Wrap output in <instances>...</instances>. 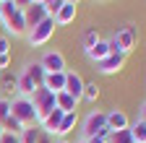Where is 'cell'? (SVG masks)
Here are the masks:
<instances>
[{
    "label": "cell",
    "instance_id": "cell-14",
    "mask_svg": "<svg viewBox=\"0 0 146 143\" xmlns=\"http://www.w3.org/2000/svg\"><path fill=\"white\" fill-rule=\"evenodd\" d=\"M110 55H112V52H110V44H107V39H99L94 47H91V49H86V57L91 60V63H102L104 57H110Z\"/></svg>",
    "mask_w": 146,
    "mask_h": 143
},
{
    "label": "cell",
    "instance_id": "cell-18",
    "mask_svg": "<svg viewBox=\"0 0 146 143\" xmlns=\"http://www.w3.org/2000/svg\"><path fill=\"white\" fill-rule=\"evenodd\" d=\"M55 107H58L60 112H76V109H78V101L73 99L70 94L60 91V94H55Z\"/></svg>",
    "mask_w": 146,
    "mask_h": 143
},
{
    "label": "cell",
    "instance_id": "cell-28",
    "mask_svg": "<svg viewBox=\"0 0 146 143\" xmlns=\"http://www.w3.org/2000/svg\"><path fill=\"white\" fill-rule=\"evenodd\" d=\"M8 117H11V99L0 96V125H3Z\"/></svg>",
    "mask_w": 146,
    "mask_h": 143
},
{
    "label": "cell",
    "instance_id": "cell-22",
    "mask_svg": "<svg viewBox=\"0 0 146 143\" xmlns=\"http://www.w3.org/2000/svg\"><path fill=\"white\" fill-rule=\"evenodd\" d=\"M99 39H102V37H99V31H97V29H86V31H84V37H81L84 52H86V49H91V47H94Z\"/></svg>",
    "mask_w": 146,
    "mask_h": 143
},
{
    "label": "cell",
    "instance_id": "cell-23",
    "mask_svg": "<svg viewBox=\"0 0 146 143\" xmlns=\"http://www.w3.org/2000/svg\"><path fill=\"white\" fill-rule=\"evenodd\" d=\"M3 130H5V133H16V135H21V133H24V125L18 122V120H16L13 115H11V117H8V120L3 122Z\"/></svg>",
    "mask_w": 146,
    "mask_h": 143
},
{
    "label": "cell",
    "instance_id": "cell-11",
    "mask_svg": "<svg viewBox=\"0 0 146 143\" xmlns=\"http://www.w3.org/2000/svg\"><path fill=\"white\" fill-rule=\"evenodd\" d=\"M24 18H26V29H34L36 24H42L47 18V11L42 3H31L29 8H24Z\"/></svg>",
    "mask_w": 146,
    "mask_h": 143
},
{
    "label": "cell",
    "instance_id": "cell-31",
    "mask_svg": "<svg viewBox=\"0 0 146 143\" xmlns=\"http://www.w3.org/2000/svg\"><path fill=\"white\" fill-rule=\"evenodd\" d=\"M11 68V55H0V73H5Z\"/></svg>",
    "mask_w": 146,
    "mask_h": 143
},
{
    "label": "cell",
    "instance_id": "cell-3",
    "mask_svg": "<svg viewBox=\"0 0 146 143\" xmlns=\"http://www.w3.org/2000/svg\"><path fill=\"white\" fill-rule=\"evenodd\" d=\"M11 115L24 125V128H31V125H39V120H36V109L29 96H13L11 99Z\"/></svg>",
    "mask_w": 146,
    "mask_h": 143
},
{
    "label": "cell",
    "instance_id": "cell-19",
    "mask_svg": "<svg viewBox=\"0 0 146 143\" xmlns=\"http://www.w3.org/2000/svg\"><path fill=\"white\" fill-rule=\"evenodd\" d=\"M34 81L26 76V73H18L16 76V91H18V96H31L34 94Z\"/></svg>",
    "mask_w": 146,
    "mask_h": 143
},
{
    "label": "cell",
    "instance_id": "cell-38",
    "mask_svg": "<svg viewBox=\"0 0 146 143\" xmlns=\"http://www.w3.org/2000/svg\"><path fill=\"white\" fill-rule=\"evenodd\" d=\"M0 26H3V13H0Z\"/></svg>",
    "mask_w": 146,
    "mask_h": 143
},
{
    "label": "cell",
    "instance_id": "cell-7",
    "mask_svg": "<svg viewBox=\"0 0 146 143\" xmlns=\"http://www.w3.org/2000/svg\"><path fill=\"white\" fill-rule=\"evenodd\" d=\"M39 65L47 70V73H63L65 70V57H63L60 49H47L42 55V60H39Z\"/></svg>",
    "mask_w": 146,
    "mask_h": 143
},
{
    "label": "cell",
    "instance_id": "cell-12",
    "mask_svg": "<svg viewBox=\"0 0 146 143\" xmlns=\"http://www.w3.org/2000/svg\"><path fill=\"white\" fill-rule=\"evenodd\" d=\"M63 115H65V112H60L58 107H55V109H52V112H50V115H47V117L39 122L42 133H44V135H55V133H58V125H60V120H63Z\"/></svg>",
    "mask_w": 146,
    "mask_h": 143
},
{
    "label": "cell",
    "instance_id": "cell-34",
    "mask_svg": "<svg viewBox=\"0 0 146 143\" xmlns=\"http://www.w3.org/2000/svg\"><path fill=\"white\" fill-rule=\"evenodd\" d=\"M55 143H70L68 138H58V140H55Z\"/></svg>",
    "mask_w": 146,
    "mask_h": 143
},
{
    "label": "cell",
    "instance_id": "cell-1",
    "mask_svg": "<svg viewBox=\"0 0 146 143\" xmlns=\"http://www.w3.org/2000/svg\"><path fill=\"white\" fill-rule=\"evenodd\" d=\"M0 13H3V26L11 37H26V18H24V8H18L13 0L0 3Z\"/></svg>",
    "mask_w": 146,
    "mask_h": 143
},
{
    "label": "cell",
    "instance_id": "cell-39",
    "mask_svg": "<svg viewBox=\"0 0 146 143\" xmlns=\"http://www.w3.org/2000/svg\"><path fill=\"white\" fill-rule=\"evenodd\" d=\"M76 143H86V140H84V138H81V140H76Z\"/></svg>",
    "mask_w": 146,
    "mask_h": 143
},
{
    "label": "cell",
    "instance_id": "cell-36",
    "mask_svg": "<svg viewBox=\"0 0 146 143\" xmlns=\"http://www.w3.org/2000/svg\"><path fill=\"white\" fill-rule=\"evenodd\" d=\"M3 133H5V130H3V125H0V138H3Z\"/></svg>",
    "mask_w": 146,
    "mask_h": 143
},
{
    "label": "cell",
    "instance_id": "cell-35",
    "mask_svg": "<svg viewBox=\"0 0 146 143\" xmlns=\"http://www.w3.org/2000/svg\"><path fill=\"white\" fill-rule=\"evenodd\" d=\"M65 3H70V5H78V3H81V0H65Z\"/></svg>",
    "mask_w": 146,
    "mask_h": 143
},
{
    "label": "cell",
    "instance_id": "cell-16",
    "mask_svg": "<svg viewBox=\"0 0 146 143\" xmlns=\"http://www.w3.org/2000/svg\"><path fill=\"white\" fill-rule=\"evenodd\" d=\"M44 88H50L52 94L65 91V70L63 73H47L44 76Z\"/></svg>",
    "mask_w": 146,
    "mask_h": 143
},
{
    "label": "cell",
    "instance_id": "cell-24",
    "mask_svg": "<svg viewBox=\"0 0 146 143\" xmlns=\"http://www.w3.org/2000/svg\"><path fill=\"white\" fill-rule=\"evenodd\" d=\"M81 99L97 101V99H99V86H97V83H84V96H81Z\"/></svg>",
    "mask_w": 146,
    "mask_h": 143
},
{
    "label": "cell",
    "instance_id": "cell-15",
    "mask_svg": "<svg viewBox=\"0 0 146 143\" xmlns=\"http://www.w3.org/2000/svg\"><path fill=\"white\" fill-rule=\"evenodd\" d=\"M21 73H26V76L34 81V86H36V88L44 86V76H47V70H44L39 63H26V68L21 70Z\"/></svg>",
    "mask_w": 146,
    "mask_h": 143
},
{
    "label": "cell",
    "instance_id": "cell-32",
    "mask_svg": "<svg viewBox=\"0 0 146 143\" xmlns=\"http://www.w3.org/2000/svg\"><path fill=\"white\" fill-rule=\"evenodd\" d=\"M86 143H110V138H104V135H94V138H89Z\"/></svg>",
    "mask_w": 146,
    "mask_h": 143
},
{
    "label": "cell",
    "instance_id": "cell-27",
    "mask_svg": "<svg viewBox=\"0 0 146 143\" xmlns=\"http://www.w3.org/2000/svg\"><path fill=\"white\" fill-rule=\"evenodd\" d=\"M3 88H5V91H13V88H16V76H11V73L0 76V91H3Z\"/></svg>",
    "mask_w": 146,
    "mask_h": 143
},
{
    "label": "cell",
    "instance_id": "cell-29",
    "mask_svg": "<svg viewBox=\"0 0 146 143\" xmlns=\"http://www.w3.org/2000/svg\"><path fill=\"white\" fill-rule=\"evenodd\" d=\"M0 143H21V135H16V133H3Z\"/></svg>",
    "mask_w": 146,
    "mask_h": 143
},
{
    "label": "cell",
    "instance_id": "cell-33",
    "mask_svg": "<svg viewBox=\"0 0 146 143\" xmlns=\"http://www.w3.org/2000/svg\"><path fill=\"white\" fill-rule=\"evenodd\" d=\"M138 120H143V122H146V101L141 104V115H138Z\"/></svg>",
    "mask_w": 146,
    "mask_h": 143
},
{
    "label": "cell",
    "instance_id": "cell-40",
    "mask_svg": "<svg viewBox=\"0 0 146 143\" xmlns=\"http://www.w3.org/2000/svg\"><path fill=\"white\" fill-rule=\"evenodd\" d=\"M0 3H5V0H0Z\"/></svg>",
    "mask_w": 146,
    "mask_h": 143
},
{
    "label": "cell",
    "instance_id": "cell-5",
    "mask_svg": "<svg viewBox=\"0 0 146 143\" xmlns=\"http://www.w3.org/2000/svg\"><path fill=\"white\" fill-rule=\"evenodd\" d=\"M52 34H55V18H52V16H47L42 24H36L34 29L26 31V42H29L31 47H42V44H47V42L52 39Z\"/></svg>",
    "mask_w": 146,
    "mask_h": 143
},
{
    "label": "cell",
    "instance_id": "cell-26",
    "mask_svg": "<svg viewBox=\"0 0 146 143\" xmlns=\"http://www.w3.org/2000/svg\"><path fill=\"white\" fill-rule=\"evenodd\" d=\"M44 11H47V16H55V13H58L63 5H65V0H44Z\"/></svg>",
    "mask_w": 146,
    "mask_h": 143
},
{
    "label": "cell",
    "instance_id": "cell-37",
    "mask_svg": "<svg viewBox=\"0 0 146 143\" xmlns=\"http://www.w3.org/2000/svg\"><path fill=\"white\" fill-rule=\"evenodd\" d=\"M31 3H44V0H31Z\"/></svg>",
    "mask_w": 146,
    "mask_h": 143
},
{
    "label": "cell",
    "instance_id": "cell-30",
    "mask_svg": "<svg viewBox=\"0 0 146 143\" xmlns=\"http://www.w3.org/2000/svg\"><path fill=\"white\" fill-rule=\"evenodd\" d=\"M0 55H11V39L0 37Z\"/></svg>",
    "mask_w": 146,
    "mask_h": 143
},
{
    "label": "cell",
    "instance_id": "cell-4",
    "mask_svg": "<svg viewBox=\"0 0 146 143\" xmlns=\"http://www.w3.org/2000/svg\"><path fill=\"white\" fill-rule=\"evenodd\" d=\"M29 99H31L34 109H36V120H39V122H42V120L55 109V94L50 91V88H44V86L34 88V94H31Z\"/></svg>",
    "mask_w": 146,
    "mask_h": 143
},
{
    "label": "cell",
    "instance_id": "cell-21",
    "mask_svg": "<svg viewBox=\"0 0 146 143\" xmlns=\"http://www.w3.org/2000/svg\"><path fill=\"white\" fill-rule=\"evenodd\" d=\"M39 138H42V128L39 125L24 128V133H21V143H39Z\"/></svg>",
    "mask_w": 146,
    "mask_h": 143
},
{
    "label": "cell",
    "instance_id": "cell-17",
    "mask_svg": "<svg viewBox=\"0 0 146 143\" xmlns=\"http://www.w3.org/2000/svg\"><path fill=\"white\" fill-rule=\"evenodd\" d=\"M76 122H78V112H65L63 115V120H60V125H58V138H65L73 128H76Z\"/></svg>",
    "mask_w": 146,
    "mask_h": 143
},
{
    "label": "cell",
    "instance_id": "cell-20",
    "mask_svg": "<svg viewBox=\"0 0 146 143\" xmlns=\"http://www.w3.org/2000/svg\"><path fill=\"white\" fill-rule=\"evenodd\" d=\"M128 130H131L133 143H146V122H143V120L131 122V125H128Z\"/></svg>",
    "mask_w": 146,
    "mask_h": 143
},
{
    "label": "cell",
    "instance_id": "cell-9",
    "mask_svg": "<svg viewBox=\"0 0 146 143\" xmlns=\"http://www.w3.org/2000/svg\"><path fill=\"white\" fill-rule=\"evenodd\" d=\"M84 78L76 73V70H65V94H70L76 101H81V96H84Z\"/></svg>",
    "mask_w": 146,
    "mask_h": 143
},
{
    "label": "cell",
    "instance_id": "cell-6",
    "mask_svg": "<svg viewBox=\"0 0 146 143\" xmlns=\"http://www.w3.org/2000/svg\"><path fill=\"white\" fill-rule=\"evenodd\" d=\"M115 39V52H120V55H128V52H133L136 47V29L133 26H123L112 34Z\"/></svg>",
    "mask_w": 146,
    "mask_h": 143
},
{
    "label": "cell",
    "instance_id": "cell-2",
    "mask_svg": "<svg viewBox=\"0 0 146 143\" xmlns=\"http://www.w3.org/2000/svg\"><path fill=\"white\" fill-rule=\"evenodd\" d=\"M94 135H104V138L112 135V133H110V128H107V115L99 112V109L89 112V115L84 117V122H81V138L89 140V138H94Z\"/></svg>",
    "mask_w": 146,
    "mask_h": 143
},
{
    "label": "cell",
    "instance_id": "cell-13",
    "mask_svg": "<svg viewBox=\"0 0 146 143\" xmlns=\"http://www.w3.org/2000/svg\"><path fill=\"white\" fill-rule=\"evenodd\" d=\"M76 13H78V11H76V5L65 3V5H63L58 13L52 16V18H55V26H70L73 21H76Z\"/></svg>",
    "mask_w": 146,
    "mask_h": 143
},
{
    "label": "cell",
    "instance_id": "cell-25",
    "mask_svg": "<svg viewBox=\"0 0 146 143\" xmlns=\"http://www.w3.org/2000/svg\"><path fill=\"white\" fill-rule=\"evenodd\" d=\"M110 143H133L131 130H117V133H112V135H110Z\"/></svg>",
    "mask_w": 146,
    "mask_h": 143
},
{
    "label": "cell",
    "instance_id": "cell-8",
    "mask_svg": "<svg viewBox=\"0 0 146 143\" xmlns=\"http://www.w3.org/2000/svg\"><path fill=\"white\" fill-rule=\"evenodd\" d=\"M125 57H128V55H120V52H115V55L104 57L102 63H97V70H99L102 76H115V73H120V70H123Z\"/></svg>",
    "mask_w": 146,
    "mask_h": 143
},
{
    "label": "cell",
    "instance_id": "cell-10",
    "mask_svg": "<svg viewBox=\"0 0 146 143\" xmlns=\"http://www.w3.org/2000/svg\"><path fill=\"white\" fill-rule=\"evenodd\" d=\"M107 115V128L110 133H117V130H128V125H131V120H128V115L123 109H110L104 112Z\"/></svg>",
    "mask_w": 146,
    "mask_h": 143
}]
</instances>
